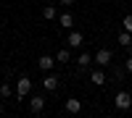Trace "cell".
<instances>
[{
  "mask_svg": "<svg viewBox=\"0 0 132 118\" xmlns=\"http://www.w3.org/2000/svg\"><path fill=\"white\" fill-rule=\"evenodd\" d=\"M114 105H116V110H129L132 108V94L129 92H116Z\"/></svg>",
  "mask_w": 132,
  "mask_h": 118,
  "instance_id": "obj_1",
  "label": "cell"
},
{
  "mask_svg": "<svg viewBox=\"0 0 132 118\" xmlns=\"http://www.w3.org/2000/svg\"><path fill=\"white\" fill-rule=\"evenodd\" d=\"M29 92H32V79H29V76H19V81H16V94H19V97H27Z\"/></svg>",
  "mask_w": 132,
  "mask_h": 118,
  "instance_id": "obj_2",
  "label": "cell"
},
{
  "mask_svg": "<svg viewBox=\"0 0 132 118\" xmlns=\"http://www.w3.org/2000/svg\"><path fill=\"white\" fill-rule=\"evenodd\" d=\"M114 60V52L108 50V47H101L95 52V66H108V63Z\"/></svg>",
  "mask_w": 132,
  "mask_h": 118,
  "instance_id": "obj_3",
  "label": "cell"
},
{
  "mask_svg": "<svg viewBox=\"0 0 132 118\" xmlns=\"http://www.w3.org/2000/svg\"><path fill=\"white\" fill-rule=\"evenodd\" d=\"M66 42H69V50H79V47H82V42H85V37H82L77 29H71V31H69V37H66Z\"/></svg>",
  "mask_w": 132,
  "mask_h": 118,
  "instance_id": "obj_4",
  "label": "cell"
},
{
  "mask_svg": "<svg viewBox=\"0 0 132 118\" xmlns=\"http://www.w3.org/2000/svg\"><path fill=\"white\" fill-rule=\"evenodd\" d=\"M93 60H95V58H93V55H90L87 50H85V52H79V58H77V66H79V73L90 68V66H93Z\"/></svg>",
  "mask_w": 132,
  "mask_h": 118,
  "instance_id": "obj_5",
  "label": "cell"
},
{
  "mask_svg": "<svg viewBox=\"0 0 132 118\" xmlns=\"http://www.w3.org/2000/svg\"><path fill=\"white\" fill-rule=\"evenodd\" d=\"M42 89H45V92H56L58 89V76H56V73H48V76L42 79Z\"/></svg>",
  "mask_w": 132,
  "mask_h": 118,
  "instance_id": "obj_6",
  "label": "cell"
},
{
  "mask_svg": "<svg viewBox=\"0 0 132 118\" xmlns=\"http://www.w3.org/2000/svg\"><path fill=\"white\" fill-rule=\"evenodd\" d=\"M56 63H58V60H53V55H40V58H37V66H40L42 71H53Z\"/></svg>",
  "mask_w": 132,
  "mask_h": 118,
  "instance_id": "obj_7",
  "label": "cell"
},
{
  "mask_svg": "<svg viewBox=\"0 0 132 118\" xmlns=\"http://www.w3.org/2000/svg\"><path fill=\"white\" fill-rule=\"evenodd\" d=\"M29 108H32V113H40L42 108H45V97H42V94H32Z\"/></svg>",
  "mask_w": 132,
  "mask_h": 118,
  "instance_id": "obj_8",
  "label": "cell"
},
{
  "mask_svg": "<svg viewBox=\"0 0 132 118\" xmlns=\"http://www.w3.org/2000/svg\"><path fill=\"white\" fill-rule=\"evenodd\" d=\"M63 108H66V113H74V115H77V113L82 110V102L77 100V97H69V100L63 102Z\"/></svg>",
  "mask_w": 132,
  "mask_h": 118,
  "instance_id": "obj_9",
  "label": "cell"
},
{
  "mask_svg": "<svg viewBox=\"0 0 132 118\" xmlns=\"http://www.w3.org/2000/svg\"><path fill=\"white\" fill-rule=\"evenodd\" d=\"M90 81L95 84V87H103V84H106V73H103L101 68H93V73H90Z\"/></svg>",
  "mask_w": 132,
  "mask_h": 118,
  "instance_id": "obj_10",
  "label": "cell"
},
{
  "mask_svg": "<svg viewBox=\"0 0 132 118\" xmlns=\"http://www.w3.org/2000/svg\"><path fill=\"white\" fill-rule=\"evenodd\" d=\"M58 24H61L63 29H74V16L69 13V10H63V13L58 16Z\"/></svg>",
  "mask_w": 132,
  "mask_h": 118,
  "instance_id": "obj_11",
  "label": "cell"
},
{
  "mask_svg": "<svg viewBox=\"0 0 132 118\" xmlns=\"http://www.w3.org/2000/svg\"><path fill=\"white\" fill-rule=\"evenodd\" d=\"M116 39H119V45H122L124 50L132 45V34H129V31H119V37H116Z\"/></svg>",
  "mask_w": 132,
  "mask_h": 118,
  "instance_id": "obj_12",
  "label": "cell"
},
{
  "mask_svg": "<svg viewBox=\"0 0 132 118\" xmlns=\"http://www.w3.org/2000/svg\"><path fill=\"white\" fill-rule=\"evenodd\" d=\"M56 60H58V63H69V60H71V50H69V47L58 50V52H56Z\"/></svg>",
  "mask_w": 132,
  "mask_h": 118,
  "instance_id": "obj_13",
  "label": "cell"
},
{
  "mask_svg": "<svg viewBox=\"0 0 132 118\" xmlns=\"http://www.w3.org/2000/svg\"><path fill=\"white\" fill-rule=\"evenodd\" d=\"M42 18H58V10H56V5H45V8H42Z\"/></svg>",
  "mask_w": 132,
  "mask_h": 118,
  "instance_id": "obj_14",
  "label": "cell"
},
{
  "mask_svg": "<svg viewBox=\"0 0 132 118\" xmlns=\"http://www.w3.org/2000/svg\"><path fill=\"white\" fill-rule=\"evenodd\" d=\"M122 26H124V31L132 34V16H124V18H122Z\"/></svg>",
  "mask_w": 132,
  "mask_h": 118,
  "instance_id": "obj_15",
  "label": "cell"
},
{
  "mask_svg": "<svg viewBox=\"0 0 132 118\" xmlns=\"http://www.w3.org/2000/svg\"><path fill=\"white\" fill-rule=\"evenodd\" d=\"M0 94H3V97H11V84H0Z\"/></svg>",
  "mask_w": 132,
  "mask_h": 118,
  "instance_id": "obj_16",
  "label": "cell"
},
{
  "mask_svg": "<svg viewBox=\"0 0 132 118\" xmlns=\"http://www.w3.org/2000/svg\"><path fill=\"white\" fill-rule=\"evenodd\" d=\"M124 71H127V73H132V55L124 60Z\"/></svg>",
  "mask_w": 132,
  "mask_h": 118,
  "instance_id": "obj_17",
  "label": "cell"
},
{
  "mask_svg": "<svg viewBox=\"0 0 132 118\" xmlns=\"http://www.w3.org/2000/svg\"><path fill=\"white\" fill-rule=\"evenodd\" d=\"M58 5H63V8H71V5H74V0H58Z\"/></svg>",
  "mask_w": 132,
  "mask_h": 118,
  "instance_id": "obj_18",
  "label": "cell"
},
{
  "mask_svg": "<svg viewBox=\"0 0 132 118\" xmlns=\"http://www.w3.org/2000/svg\"><path fill=\"white\" fill-rule=\"evenodd\" d=\"M0 115H3V105H0Z\"/></svg>",
  "mask_w": 132,
  "mask_h": 118,
  "instance_id": "obj_19",
  "label": "cell"
}]
</instances>
